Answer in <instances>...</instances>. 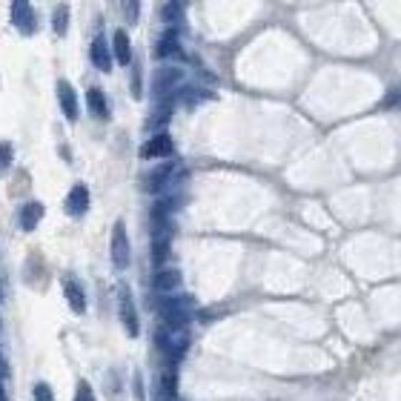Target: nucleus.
Segmentation results:
<instances>
[{
	"label": "nucleus",
	"mask_w": 401,
	"mask_h": 401,
	"mask_svg": "<svg viewBox=\"0 0 401 401\" xmlns=\"http://www.w3.org/2000/svg\"><path fill=\"white\" fill-rule=\"evenodd\" d=\"M63 210H66L72 218H80L86 210H89V189L84 184H75L66 195V204H63Z\"/></svg>",
	"instance_id": "obj_8"
},
{
	"label": "nucleus",
	"mask_w": 401,
	"mask_h": 401,
	"mask_svg": "<svg viewBox=\"0 0 401 401\" xmlns=\"http://www.w3.org/2000/svg\"><path fill=\"white\" fill-rule=\"evenodd\" d=\"M112 52H115V60L121 66H130L132 63V46H130V35H126L123 29H118L115 35H112Z\"/></svg>",
	"instance_id": "obj_13"
},
{
	"label": "nucleus",
	"mask_w": 401,
	"mask_h": 401,
	"mask_svg": "<svg viewBox=\"0 0 401 401\" xmlns=\"http://www.w3.org/2000/svg\"><path fill=\"white\" fill-rule=\"evenodd\" d=\"M63 295H66V301H69V307H72L75 315L86 313V293H84V287H80V281L75 276L63 278Z\"/></svg>",
	"instance_id": "obj_6"
},
{
	"label": "nucleus",
	"mask_w": 401,
	"mask_h": 401,
	"mask_svg": "<svg viewBox=\"0 0 401 401\" xmlns=\"http://www.w3.org/2000/svg\"><path fill=\"white\" fill-rule=\"evenodd\" d=\"M12 21L18 26L23 35H32L38 29V18H35V9L29 3H12Z\"/></svg>",
	"instance_id": "obj_10"
},
{
	"label": "nucleus",
	"mask_w": 401,
	"mask_h": 401,
	"mask_svg": "<svg viewBox=\"0 0 401 401\" xmlns=\"http://www.w3.org/2000/svg\"><path fill=\"white\" fill-rule=\"evenodd\" d=\"M123 9H126V14H130V18H126V21H138V3H123Z\"/></svg>",
	"instance_id": "obj_23"
},
{
	"label": "nucleus",
	"mask_w": 401,
	"mask_h": 401,
	"mask_svg": "<svg viewBox=\"0 0 401 401\" xmlns=\"http://www.w3.org/2000/svg\"><path fill=\"white\" fill-rule=\"evenodd\" d=\"M175 175V164L172 160H167V164H160V167H155V169H149L147 175H143V189L147 192H158V189H164L167 184H169V178Z\"/></svg>",
	"instance_id": "obj_7"
},
{
	"label": "nucleus",
	"mask_w": 401,
	"mask_h": 401,
	"mask_svg": "<svg viewBox=\"0 0 401 401\" xmlns=\"http://www.w3.org/2000/svg\"><path fill=\"white\" fill-rule=\"evenodd\" d=\"M109 255L115 269H126L132 261V250H130V235H126V223L115 221V230H112V244H109Z\"/></svg>",
	"instance_id": "obj_3"
},
{
	"label": "nucleus",
	"mask_w": 401,
	"mask_h": 401,
	"mask_svg": "<svg viewBox=\"0 0 401 401\" xmlns=\"http://www.w3.org/2000/svg\"><path fill=\"white\" fill-rule=\"evenodd\" d=\"M32 396H35V401H55V393H52V387L46 381H40V384H35V390H32Z\"/></svg>",
	"instance_id": "obj_19"
},
{
	"label": "nucleus",
	"mask_w": 401,
	"mask_h": 401,
	"mask_svg": "<svg viewBox=\"0 0 401 401\" xmlns=\"http://www.w3.org/2000/svg\"><path fill=\"white\" fill-rule=\"evenodd\" d=\"M86 104L92 109V115H98V118H109V104H106V95L98 89V86H92L86 92Z\"/></svg>",
	"instance_id": "obj_17"
},
{
	"label": "nucleus",
	"mask_w": 401,
	"mask_h": 401,
	"mask_svg": "<svg viewBox=\"0 0 401 401\" xmlns=\"http://www.w3.org/2000/svg\"><path fill=\"white\" fill-rule=\"evenodd\" d=\"M66 26H69V9L58 6L55 9V35H66Z\"/></svg>",
	"instance_id": "obj_18"
},
{
	"label": "nucleus",
	"mask_w": 401,
	"mask_h": 401,
	"mask_svg": "<svg viewBox=\"0 0 401 401\" xmlns=\"http://www.w3.org/2000/svg\"><path fill=\"white\" fill-rule=\"evenodd\" d=\"M58 101H60V109H63V115H66L69 121L77 118V98H75V89L69 80H60L58 84Z\"/></svg>",
	"instance_id": "obj_12"
},
{
	"label": "nucleus",
	"mask_w": 401,
	"mask_h": 401,
	"mask_svg": "<svg viewBox=\"0 0 401 401\" xmlns=\"http://www.w3.org/2000/svg\"><path fill=\"white\" fill-rule=\"evenodd\" d=\"M181 284H184V276H181V269H175V267H160L152 278V287L158 295H172L175 290H181Z\"/></svg>",
	"instance_id": "obj_5"
},
{
	"label": "nucleus",
	"mask_w": 401,
	"mask_h": 401,
	"mask_svg": "<svg viewBox=\"0 0 401 401\" xmlns=\"http://www.w3.org/2000/svg\"><path fill=\"white\" fill-rule=\"evenodd\" d=\"M40 218H43V204H38V201L23 204V210H21V227L23 230H35Z\"/></svg>",
	"instance_id": "obj_16"
},
{
	"label": "nucleus",
	"mask_w": 401,
	"mask_h": 401,
	"mask_svg": "<svg viewBox=\"0 0 401 401\" xmlns=\"http://www.w3.org/2000/svg\"><path fill=\"white\" fill-rule=\"evenodd\" d=\"M158 313L164 318L167 330H186L192 321V301L186 295H160Z\"/></svg>",
	"instance_id": "obj_1"
},
{
	"label": "nucleus",
	"mask_w": 401,
	"mask_h": 401,
	"mask_svg": "<svg viewBox=\"0 0 401 401\" xmlns=\"http://www.w3.org/2000/svg\"><path fill=\"white\" fill-rule=\"evenodd\" d=\"M118 310H121V324H123L126 335H130V339H138L141 321H138L135 301H132V293H130V287H126V284L118 287Z\"/></svg>",
	"instance_id": "obj_4"
},
{
	"label": "nucleus",
	"mask_w": 401,
	"mask_h": 401,
	"mask_svg": "<svg viewBox=\"0 0 401 401\" xmlns=\"http://www.w3.org/2000/svg\"><path fill=\"white\" fill-rule=\"evenodd\" d=\"M0 401H6V393L3 390H0Z\"/></svg>",
	"instance_id": "obj_24"
},
{
	"label": "nucleus",
	"mask_w": 401,
	"mask_h": 401,
	"mask_svg": "<svg viewBox=\"0 0 401 401\" xmlns=\"http://www.w3.org/2000/svg\"><path fill=\"white\" fill-rule=\"evenodd\" d=\"M75 401H95V393L86 381H80L77 384V390H75Z\"/></svg>",
	"instance_id": "obj_21"
},
{
	"label": "nucleus",
	"mask_w": 401,
	"mask_h": 401,
	"mask_svg": "<svg viewBox=\"0 0 401 401\" xmlns=\"http://www.w3.org/2000/svg\"><path fill=\"white\" fill-rule=\"evenodd\" d=\"M9 160H12V147L9 143H0V167H9Z\"/></svg>",
	"instance_id": "obj_22"
},
{
	"label": "nucleus",
	"mask_w": 401,
	"mask_h": 401,
	"mask_svg": "<svg viewBox=\"0 0 401 401\" xmlns=\"http://www.w3.org/2000/svg\"><path fill=\"white\" fill-rule=\"evenodd\" d=\"M160 393H164L167 398H175V373H167L164 378H160Z\"/></svg>",
	"instance_id": "obj_20"
},
{
	"label": "nucleus",
	"mask_w": 401,
	"mask_h": 401,
	"mask_svg": "<svg viewBox=\"0 0 401 401\" xmlns=\"http://www.w3.org/2000/svg\"><path fill=\"white\" fill-rule=\"evenodd\" d=\"M175 86H181V72L178 69H172V66H160L155 72V92L158 95H167L169 89Z\"/></svg>",
	"instance_id": "obj_14"
},
{
	"label": "nucleus",
	"mask_w": 401,
	"mask_h": 401,
	"mask_svg": "<svg viewBox=\"0 0 401 401\" xmlns=\"http://www.w3.org/2000/svg\"><path fill=\"white\" fill-rule=\"evenodd\" d=\"M155 55H158V58H172V55H178V32H175V29H167L164 35H160L158 46H155Z\"/></svg>",
	"instance_id": "obj_15"
},
{
	"label": "nucleus",
	"mask_w": 401,
	"mask_h": 401,
	"mask_svg": "<svg viewBox=\"0 0 401 401\" xmlns=\"http://www.w3.org/2000/svg\"><path fill=\"white\" fill-rule=\"evenodd\" d=\"M143 158H169L172 155V138L167 132H155L147 143L141 147Z\"/></svg>",
	"instance_id": "obj_9"
},
{
	"label": "nucleus",
	"mask_w": 401,
	"mask_h": 401,
	"mask_svg": "<svg viewBox=\"0 0 401 401\" xmlns=\"http://www.w3.org/2000/svg\"><path fill=\"white\" fill-rule=\"evenodd\" d=\"M89 58H92V63H95V66H98L101 72H109V69H112V49L106 46L104 38H95V40L89 43Z\"/></svg>",
	"instance_id": "obj_11"
},
{
	"label": "nucleus",
	"mask_w": 401,
	"mask_h": 401,
	"mask_svg": "<svg viewBox=\"0 0 401 401\" xmlns=\"http://www.w3.org/2000/svg\"><path fill=\"white\" fill-rule=\"evenodd\" d=\"M155 344L169 361H178L189 347V335H186V330H160L155 335Z\"/></svg>",
	"instance_id": "obj_2"
}]
</instances>
